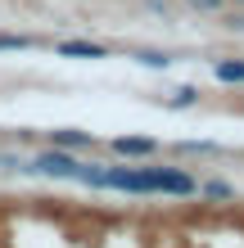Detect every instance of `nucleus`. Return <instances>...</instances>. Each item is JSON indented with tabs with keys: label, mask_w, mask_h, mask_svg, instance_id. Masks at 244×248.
Masks as SVG:
<instances>
[{
	"label": "nucleus",
	"mask_w": 244,
	"mask_h": 248,
	"mask_svg": "<svg viewBox=\"0 0 244 248\" xmlns=\"http://www.w3.org/2000/svg\"><path fill=\"white\" fill-rule=\"evenodd\" d=\"M145 185H149V194H195V189H199L177 167H145Z\"/></svg>",
	"instance_id": "1"
},
{
	"label": "nucleus",
	"mask_w": 244,
	"mask_h": 248,
	"mask_svg": "<svg viewBox=\"0 0 244 248\" xmlns=\"http://www.w3.org/2000/svg\"><path fill=\"white\" fill-rule=\"evenodd\" d=\"M32 171H41V176H54V181H73V176H77V158H68L64 149H46V154H36Z\"/></svg>",
	"instance_id": "2"
},
{
	"label": "nucleus",
	"mask_w": 244,
	"mask_h": 248,
	"mask_svg": "<svg viewBox=\"0 0 244 248\" xmlns=\"http://www.w3.org/2000/svg\"><path fill=\"white\" fill-rule=\"evenodd\" d=\"M113 149H118L122 158H145V154L159 149V140H149V136H118V140H113Z\"/></svg>",
	"instance_id": "3"
},
{
	"label": "nucleus",
	"mask_w": 244,
	"mask_h": 248,
	"mask_svg": "<svg viewBox=\"0 0 244 248\" xmlns=\"http://www.w3.org/2000/svg\"><path fill=\"white\" fill-rule=\"evenodd\" d=\"M95 136L91 131H77V126H64V131H54V149H91Z\"/></svg>",
	"instance_id": "4"
},
{
	"label": "nucleus",
	"mask_w": 244,
	"mask_h": 248,
	"mask_svg": "<svg viewBox=\"0 0 244 248\" xmlns=\"http://www.w3.org/2000/svg\"><path fill=\"white\" fill-rule=\"evenodd\" d=\"M59 54L64 59H104V46H95V41H64Z\"/></svg>",
	"instance_id": "5"
},
{
	"label": "nucleus",
	"mask_w": 244,
	"mask_h": 248,
	"mask_svg": "<svg viewBox=\"0 0 244 248\" xmlns=\"http://www.w3.org/2000/svg\"><path fill=\"white\" fill-rule=\"evenodd\" d=\"M217 81H244V59H222L217 63Z\"/></svg>",
	"instance_id": "6"
},
{
	"label": "nucleus",
	"mask_w": 244,
	"mask_h": 248,
	"mask_svg": "<svg viewBox=\"0 0 244 248\" xmlns=\"http://www.w3.org/2000/svg\"><path fill=\"white\" fill-rule=\"evenodd\" d=\"M136 59L145 63V68H172V54H163V50H140Z\"/></svg>",
	"instance_id": "7"
},
{
	"label": "nucleus",
	"mask_w": 244,
	"mask_h": 248,
	"mask_svg": "<svg viewBox=\"0 0 244 248\" xmlns=\"http://www.w3.org/2000/svg\"><path fill=\"white\" fill-rule=\"evenodd\" d=\"M190 104H199V91L195 86H181V91L172 95V108H190Z\"/></svg>",
	"instance_id": "8"
},
{
	"label": "nucleus",
	"mask_w": 244,
	"mask_h": 248,
	"mask_svg": "<svg viewBox=\"0 0 244 248\" xmlns=\"http://www.w3.org/2000/svg\"><path fill=\"white\" fill-rule=\"evenodd\" d=\"M204 194H208V199H231V185L212 181V185H204Z\"/></svg>",
	"instance_id": "9"
},
{
	"label": "nucleus",
	"mask_w": 244,
	"mask_h": 248,
	"mask_svg": "<svg viewBox=\"0 0 244 248\" xmlns=\"http://www.w3.org/2000/svg\"><path fill=\"white\" fill-rule=\"evenodd\" d=\"M0 50H27V36H0Z\"/></svg>",
	"instance_id": "10"
},
{
	"label": "nucleus",
	"mask_w": 244,
	"mask_h": 248,
	"mask_svg": "<svg viewBox=\"0 0 244 248\" xmlns=\"http://www.w3.org/2000/svg\"><path fill=\"white\" fill-rule=\"evenodd\" d=\"M185 5H190V9H204V14H208V9H222V0H185Z\"/></svg>",
	"instance_id": "11"
},
{
	"label": "nucleus",
	"mask_w": 244,
	"mask_h": 248,
	"mask_svg": "<svg viewBox=\"0 0 244 248\" xmlns=\"http://www.w3.org/2000/svg\"><path fill=\"white\" fill-rule=\"evenodd\" d=\"M240 5H244V0H240Z\"/></svg>",
	"instance_id": "12"
}]
</instances>
